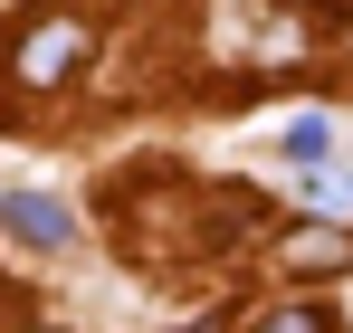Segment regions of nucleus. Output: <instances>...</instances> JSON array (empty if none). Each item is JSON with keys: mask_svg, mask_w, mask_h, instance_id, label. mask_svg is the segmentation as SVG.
<instances>
[{"mask_svg": "<svg viewBox=\"0 0 353 333\" xmlns=\"http://www.w3.org/2000/svg\"><path fill=\"white\" fill-rule=\"evenodd\" d=\"M86 67V19H39L19 48H10V76L19 86H67Z\"/></svg>", "mask_w": 353, "mask_h": 333, "instance_id": "f257e3e1", "label": "nucleus"}, {"mask_svg": "<svg viewBox=\"0 0 353 333\" xmlns=\"http://www.w3.org/2000/svg\"><path fill=\"white\" fill-rule=\"evenodd\" d=\"M0 228H10L19 248H39V257H58L67 238H77L67 200H48V191H0Z\"/></svg>", "mask_w": 353, "mask_h": 333, "instance_id": "f03ea898", "label": "nucleus"}, {"mask_svg": "<svg viewBox=\"0 0 353 333\" xmlns=\"http://www.w3.org/2000/svg\"><path fill=\"white\" fill-rule=\"evenodd\" d=\"M287 257L305 267V277H334V267H353V238H334V228H296Z\"/></svg>", "mask_w": 353, "mask_h": 333, "instance_id": "7ed1b4c3", "label": "nucleus"}, {"mask_svg": "<svg viewBox=\"0 0 353 333\" xmlns=\"http://www.w3.org/2000/svg\"><path fill=\"white\" fill-rule=\"evenodd\" d=\"M325 153H334V124H325V114H296V124H287V162H296V171H315Z\"/></svg>", "mask_w": 353, "mask_h": 333, "instance_id": "20e7f679", "label": "nucleus"}, {"mask_svg": "<svg viewBox=\"0 0 353 333\" xmlns=\"http://www.w3.org/2000/svg\"><path fill=\"white\" fill-rule=\"evenodd\" d=\"M305 200H315V210H353V171L315 162V171H305Z\"/></svg>", "mask_w": 353, "mask_h": 333, "instance_id": "39448f33", "label": "nucleus"}, {"mask_svg": "<svg viewBox=\"0 0 353 333\" xmlns=\"http://www.w3.org/2000/svg\"><path fill=\"white\" fill-rule=\"evenodd\" d=\"M258 333H334V314L325 305H287V314H268Z\"/></svg>", "mask_w": 353, "mask_h": 333, "instance_id": "423d86ee", "label": "nucleus"}, {"mask_svg": "<svg viewBox=\"0 0 353 333\" xmlns=\"http://www.w3.org/2000/svg\"><path fill=\"white\" fill-rule=\"evenodd\" d=\"M305 10H334V19H353V0H305Z\"/></svg>", "mask_w": 353, "mask_h": 333, "instance_id": "0eeeda50", "label": "nucleus"}, {"mask_svg": "<svg viewBox=\"0 0 353 333\" xmlns=\"http://www.w3.org/2000/svg\"><path fill=\"white\" fill-rule=\"evenodd\" d=\"M29 333H48V324H29Z\"/></svg>", "mask_w": 353, "mask_h": 333, "instance_id": "6e6552de", "label": "nucleus"}]
</instances>
